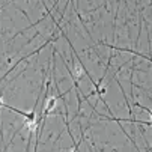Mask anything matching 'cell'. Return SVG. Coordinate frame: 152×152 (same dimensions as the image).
<instances>
[{"mask_svg":"<svg viewBox=\"0 0 152 152\" xmlns=\"http://www.w3.org/2000/svg\"><path fill=\"white\" fill-rule=\"evenodd\" d=\"M0 107H3V101H2V98H0Z\"/></svg>","mask_w":152,"mask_h":152,"instance_id":"obj_3","label":"cell"},{"mask_svg":"<svg viewBox=\"0 0 152 152\" xmlns=\"http://www.w3.org/2000/svg\"><path fill=\"white\" fill-rule=\"evenodd\" d=\"M149 112V115H151V118H152V110H148Z\"/></svg>","mask_w":152,"mask_h":152,"instance_id":"obj_4","label":"cell"},{"mask_svg":"<svg viewBox=\"0 0 152 152\" xmlns=\"http://www.w3.org/2000/svg\"><path fill=\"white\" fill-rule=\"evenodd\" d=\"M81 74H83V68H81V66H75V69H74V77H75V78H80Z\"/></svg>","mask_w":152,"mask_h":152,"instance_id":"obj_2","label":"cell"},{"mask_svg":"<svg viewBox=\"0 0 152 152\" xmlns=\"http://www.w3.org/2000/svg\"><path fill=\"white\" fill-rule=\"evenodd\" d=\"M72 152H75V151H72Z\"/></svg>","mask_w":152,"mask_h":152,"instance_id":"obj_5","label":"cell"},{"mask_svg":"<svg viewBox=\"0 0 152 152\" xmlns=\"http://www.w3.org/2000/svg\"><path fill=\"white\" fill-rule=\"evenodd\" d=\"M56 102H57V99H56L54 96H50V98L47 99V104H45V108H44V113H45V115L50 113L53 108L56 107Z\"/></svg>","mask_w":152,"mask_h":152,"instance_id":"obj_1","label":"cell"}]
</instances>
